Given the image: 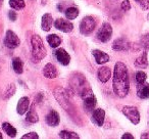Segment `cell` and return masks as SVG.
I'll return each instance as SVG.
<instances>
[{
	"label": "cell",
	"instance_id": "obj_1",
	"mask_svg": "<svg viewBox=\"0 0 149 139\" xmlns=\"http://www.w3.org/2000/svg\"><path fill=\"white\" fill-rule=\"evenodd\" d=\"M113 91L118 97L124 98L128 95L130 89V81H129L128 68L126 64L118 61L114 66L113 71V82H112Z\"/></svg>",
	"mask_w": 149,
	"mask_h": 139
},
{
	"label": "cell",
	"instance_id": "obj_2",
	"mask_svg": "<svg viewBox=\"0 0 149 139\" xmlns=\"http://www.w3.org/2000/svg\"><path fill=\"white\" fill-rule=\"evenodd\" d=\"M31 46H32V54L34 58L37 60H41L45 57L46 49L40 36L33 35L31 38Z\"/></svg>",
	"mask_w": 149,
	"mask_h": 139
},
{
	"label": "cell",
	"instance_id": "obj_3",
	"mask_svg": "<svg viewBox=\"0 0 149 139\" xmlns=\"http://www.w3.org/2000/svg\"><path fill=\"white\" fill-rule=\"evenodd\" d=\"M81 96L84 99V108L88 112L95 110L96 103H97V99H96L95 95L93 94L92 90L90 88H85L83 91L81 92Z\"/></svg>",
	"mask_w": 149,
	"mask_h": 139
},
{
	"label": "cell",
	"instance_id": "obj_4",
	"mask_svg": "<svg viewBox=\"0 0 149 139\" xmlns=\"http://www.w3.org/2000/svg\"><path fill=\"white\" fill-rule=\"evenodd\" d=\"M96 22L92 17H85L80 24V32L83 35H89L95 29Z\"/></svg>",
	"mask_w": 149,
	"mask_h": 139
},
{
	"label": "cell",
	"instance_id": "obj_5",
	"mask_svg": "<svg viewBox=\"0 0 149 139\" xmlns=\"http://www.w3.org/2000/svg\"><path fill=\"white\" fill-rule=\"evenodd\" d=\"M123 114L134 125L139 124V122H140V114L135 106H124L123 108Z\"/></svg>",
	"mask_w": 149,
	"mask_h": 139
},
{
	"label": "cell",
	"instance_id": "obj_6",
	"mask_svg": "<svg viewBox=\"0 0 149 139\" xmlns=\"http://www.w3.org/2000/svg\"><path fill=\"white\" fill-rule=\"evenodd\" d=\"M111 35H112V28L110 26V24L103 23L97 33V38L101 42L105 43V42H107L111 38Z\"/></svg>",
	"mask_w": 149,
	"mask_h": 139
},
{
	"label": "cell",
	"instance_id": "obj_7",
	"mask_svg": "<svg viewBox=\"0 0 149 139\" xmlns=\"http://www.w3.org/2000/svg\"><path fill=\"white\" fill-rule=\"evenodd\" d=\"M21 41H19V38L15 35V33H13V31H7L6 35H5V39H4V44L6 47L10 48V49H15L17 46L19 45Z\"/></svg>",
	"mask_w": 149,
	"mask_h": 139
},
{
	"label": "cell",
	"instance_id": "obj_8",
	"mask_svg": "<svg viewBox=\"0 0 149 139\" xmlns=\"http://www.w3.org/2000/svg\"><path fill=\"white\" fill-rule=\"evenodd\" d=\"M54 27L57 30L61 32H64V33H70V32L72 31L74 29V25H72L70 22L65 21L63 19H57L54 21Z\"/></svg>",
	"mask_w": 149,
	"mask_h": 139
},
{
	"label": "cell",
	"instance_id": "obj_9",
	"mask_svg": "<svg viewBox=\"0 0 149 139\" xmlns=\"http://www.w3.org/2000/svg\"><path fill=\"white\" fill-rule=\"evenodd\" d=\"M55 56L57 58L58 62L61 64L62 66H68L70 61V56L63 48H59L55 51Z\"/></svg>",
	"mask_w": 149,
	"mask_h": 139
},
{
	"label": "cell",
	"instance_id": "obj_10",
	"mask_svg": "<svg viewBox=\"0 0 149 139\" xmlns=\"http://www.w3.org/2000/svg\"><path fill=\"white\" fill-rule=\"evenodd\" d=\"M129 48H130V43L125 38L116 39L112 44V49L116 50V51H127L129 50Z\"/></svg>",
	"mask_w": 149,
	"mask_h": 139
},
{
	"label": "cell",
	"instance_id": "obj_11",
	"mask_svg": "<svg viewBox=\"0 0 149 139\" xmlns=\"http://www.w3.org/2000/svg\"><path fill=\"white\" fill-rule=\"evenodd\" d=\"M104 119H105V112L101 108H96L92 114V120L97 126H103Z\"/></svg>",
	"mask_w": 149,
	"mask_h": 139
},
{
	"label": "cell",
	"instance_id": "obj_12",
	"mask_svg": "<svg viewBox=\"0 0 149 139\" xmlns=\"http://www.w3.org/2000/svg\"><path fill=\"white\" fill-rule=\"evenodd\" d=\"M60 122L59 114L56 110H51L46 117V123L49 125L50 127H56Z\"/></svg>",
	"mask_w": 149,
	"mask_h": 139
},
{
	"label": "cell",
	"instance_id": "obj_13",
	"mask_svg": "<svg viewBox=\"0 0 149 139\" xmlns=\"http://www.w3.org/2000/svg\"><path fill=\"white\" fill-rule=\"evenodd\" d=\"M98 79L100 80V82L102 83H106L108 80L111 77V71L108 66H101L98 70Z\"/></svg>",
	"mask_w": 149,
	"mask_h": 139
},
{
	"label": "cell",
	"instance_id": "obj_14",
	"mask_svg": "<svg viewBox=\"0 0 149 139\" xmlns=\"http://www.w3.org/2000/svg\"><path fill=\"white\" fill-rule=\"evenodd\" d=\"M30 105V99L25 96V97H22L21 99L19 100L17 102V112L19 115H24L27 112L28 108H29Z\"/></svg>",
	"mask_w": 149,
	"mask_h": 139
},
{
	"label": "cell",
	"instance_id": "obj_15",
	"mask_svg": "<svg viewBox=\"0 0 149 139\" xmlns=\"http://www.w3.org/2000/svg\"><path fill=\"white\" fill-rule=\"evenodd\" d=\"M92 54H93L94 58H95L96 62H97L98 64H105V62L109 61V55L106 54L105 52L101 51V50H93Z\"/></svg>",
	"mask_w": 149,
	"mask_h": 139
},
{
	"label": "cell",
	"instance_id": "obj_16",
	"mask_svg": "<svg viewBox=\"0 0 149 139\" xmlns=\"http://www.w3.org/2000/svg\"><path fill=\"white\" fill-rule=\"evenodd\" d=\"M137 95L142 99H146L149 97V84L148 83H141L137 86Z\"/></svg>",
	"mask_w": 149,
	"mask_h": 139
},
{
	"label": "cell",
	"instance_id": "obj_17",
	"mask_svg": "<svg viewBox=\"0 0 149 139\" xmlns=\"http://www.w3.org/2000/svg\"><path fill=\"white\" fill-rule=\"evenodd\" d=\"M43 74L48 79H54L57 76V71H56V68L52 64H47L44 66Z\"/></svg>",
	"mask_w": 149,
	"mask_h": 139
},
{
	"label": "cell",
	"instance_id": "obj_18",
	"mask_svg": "<svg viewBox=\"0 0 149 139\" xmlns=\"http://www.w3.org/2000/svg\"><path fill=\"white\" fill-rule=\"evenodd\" d=\"M52 15L50 13H45V15L42 17V22H41V27L43 29V31H49L51 29L52 26Z\"/></svg>",
	"mask_w": 149,
	"mask_h": 139
},
{
	"label": "cell",
	"instance_id": "obj_19",
	"mask_svg": "<svg viewBox=\"0 0 149 139\" xmlns=\"http://www.w3.org/2000/svg\"><path fill=\"white\" fill-rule=\"evenodd\" d=\"M135 66L141 68H145L148 66V60H147V53L143 52L136 60H135Z\"/></svg>",
	"mask_w": 149,
	"mask_h": 139
},
{
	"label": "cell",
	"instance_id": "obj_20",
	"mask_svg": "<svg viewBox=\"0 0 149 139\" xmlns=\"http://www.w3.org/2000/svg\"><path fill=\"white\" fill-rule=\"evenodd\" d=\"M13 71L17 74H22L24 72V64L19 57H15L13 59Z\"/></svg>",
	"mask_w": 149,
	"mask_h": 139
},
{
	"label": "cell",
	"instance_id": "obj_21",
	"mask_svg": "<svg viewBox=\"0 0 149 139\" xmlns=\"http://www.w3.org/2000/svg\"><path fill=\"white\" fill-rule=\"evenodd\" d=\"M47 41H48L49 45L51 46L52 48L58 47V46L60 45V43H61V40H60V38L58 37L57 35H55V34H51V35H48L47 36Z\"/></svg>",
	"mask_w": 149,
	"mask_h": 139
},
{
	"label": "cell",
	"instance_id": "obj_22",
	"mask_svg": "<svg viewBox=\"0 0 149 139\" xmlns=\"http://www.w3.org/2000/svg\"><path fill=\"white\" fill-rule=\"evenodd\" d=\"M26 120H27V122H29V123H37L38 121H39V117H38L34 106H32L31 110L28 112L27 117H26Z\"/></svg>",
	"mask_w": 149,
	"mask_h": 139
},
{
	"label": "cell",
	"instance_id": "obj_23",
	"mask_svg": "<svg viewBox=\"0 0 149 139\" xmlns=\"http://www.w3.org/2000/svg\"><path fill=\"white\" fill-rule=\"evenodd\" d=\"M2 128H3V130H4L5 132L7 133V135H8V136L13 137V138L17 136V129H15L13 126H11L9 123H7V122L3 123V124H2Z\"/></svg>",
	"mask_w": 149,
	"mask_h": 139
},
{
	"label": "cell",
	"instance_id": "obj_24",
	"mask_svg": "<svg viewBox=\"0 0 149 139\" xmlns=\"http://www.w3.org/2000/svg\"><path fill=\"white\" fill-rule=\"evenodd\" d=\"M9 5L15 10H21L26 6V3L24 0H9Z\"/></svg>",
	"mask_w": 149,
	"mask_h": 139
},
{
	"label": "cell",
	"instance_id": "obj_25",
	"mask_svg": "<svg viewBox=\"0 0 149 139\" xmlns=\"http://www.w3.org/2000/svg\"><path fill=\"white\" fill-rule=\"evenodd\" d=\"M79 15V10L76 7H68L65 10V17L68 20H74Z\"/></svg>",
	"mask_w": 149,
	"mask_h": 139
},
{
	"label": "cell",
	"instance_id": "obj_26",
	"mask_svg": "<svg viewBox=\"0 0 149 139\" xmlns=\"http://www.w3.org/2000/svg\"><path fill=\"white\" fill-rule=\"evenodd\" d=\"M59 136L61 138H68V139H79V135L74 132H70L68 130H62L59 132Z\"/></svg>",
	"mask_w": 149,
	"mask_h": 139
},
{
	"label": "cell",
	"instance_id": "obj_27",
	"mask_svg": "<svg viewBox=\"0 0 149 139\" xmlns=\"http://www.w3.org/2000/svg\"><path fill=\"white\" fill-rule=\"evenodd\" d=\"M135 79H136V81H137V83H138V84L144 83V82L146 81V79H147V75L144 73V72L139 71V72H137L136 75H135Z\"/></svg>",
	"mask_w": 149,
	"mask_h": 139
},
{
	"label": "cell",
	"instance_id": "obj_28",
	"mask_svg": "<svg viewBox=\"0 0 149 139\" xmlns=\"http://www.w3.org/2000/svg\"><path fill=\"white\" fill-rule=\"evenodd\" d=\"M140 43H141V46L144 47L145 49H149V33L142 36V38H141V40H140Z\"/></svg>",
	"mask_w": 149,
	"mask_h": 139
},
{
	"label": "cell",
	"instance_id": "obj_29",
	"mask_svg": "<svg viewBox=\"0 0 149 139\" xmlns=\"http://www.w3.org/2000/svg\"><path fill=\"white\" fill-rule=\"evenodd\" d=\"M15 86H13V84H11V85H9V87L6 89V91L4 92V99H6V98H9L10 96L13 95V93H15Z\"/></svg>",
	"mask_w": 149,
	"mask_h": 139
},
{
	"label": "cell",
	"instance_id": "obj_30",
	"mask_svg": "<svg viewBox=\"0 0 149 139\" xmlns=\"http://www.w3.org/2000/svg\"><path fill=\"white\" fill-rule=\"evenodd\" d=\"M137 2L140 4V6L143 9H148L149 8V0H136Z\"/></svg>",
	"mask_w": 149,
	"mask_h": 139
},
{
	"label": "cell",
	"instance_id": "obj_31",
	"mask_svg": "<svg viewBox=\"0 0 149 139\" xmlns=\"http://www.w3.org/2000/svg\"><path fill=\"white\" fill-rule=\"evenodd\" d=\"M122 9L124 11H129L131 9V4H130V1L129 0H124L122 3Z\"/></svg>",
	"mask_w": 149,
	"mask_h": 139
},
{
	"label": "cell",
	"instance_id": "obj_32",
	"mask_svg": "<svg viewBox=\"0 0 149 139\" xmlns=\"http://www.w3.org/2000/svg\"><path fill=\"white\" fill-rule=\"evenodd\" d=\"M22 138H25V139H29V138H33V139H38L39 138V136H38V134L36 132H31V133H28V134L24 135Z\"/></svg>",
	"mask_w": 149,
	"mask_h": 139
},
{
	"label": "cell",
	"instance_id": "obj_33",
	"mask_svg": "<svg viewBox=\"0 0 149 139\" xmlns=\"http://www.w3.org/2000/svg\"><path fill=\"white\" fill-rule=\"evenodd\" d=\"M8 17H9V20H10L11 22H15V20H17V13H15V11H9Z\"/></svg>",
	"mask_w": 149,
	"mask_h": 139
},
{
	"label": "cell",
	"instance_id": "obj_34",
	"mask_svg": "<svg viewBox=\"0 0 149 139\" xmlns=\"http://www.w3.org/2000/svg\"><path fill=\"white\" fill-rule=\"evenodd\" d=\"M123 139H134V136L133 135H131L130 133H126V134H124L122 136Z\"/></svg>",
	"mask_w": 149,
	"mask_h": 139
},
{
	"label": "cell",
	"instance_id": "obj_35",
	"mask_svg": "<svg viewBox=\"0 0 149 139\" xmlns=\"http://www.w3.org/2000/svg\"><path fill=\"white\" fill-rule=\"evenodd\" d=\"M141 138H143V139L149 138V133H144L143 135H141Z\"/></svg>",
	"mask_w": 149,
	"mask_h": 139
},
{
	"label": "cell",
	"instance_id": "obj_36",
	"mask_svg": "<svg viewBox=\"0 0 149 139\" xmlns=\"http://www.w3.org/2000/svg\"><path fill=\"white\" fill-rule=\"evenodd\" d=\"M2 3H3V0H0V7L2 6Z\"/></svg>",
	"mask_w": 149,
	"mask_h": 139
},
{
	"label": "cell",
	"instance_id": "obj_37",
	"mask_svg": "<svg viewBox=\"0 0 149 139\" xmlns=\"http://www.w3.org/2000/svg\"><path fill=\"white\" fill-rule=\"evenodd\" d=\"M2 138V134H1V132H0V139Z\"/></svg>",
	"mask_w": 149,
	"mask_h": 139
},
{
	"label": "cell",
	"instance_id": "obj_38",
	"mask_svg": "<svg viewBox=\"0 0 149 139\" xmlns=\"http://www.w3.org/2000/svg\"><path fill=\"white\" fill-rule=\"evenodd\" d=\"M148 19H149V15H148Z\"/></svg>",
	"mask_w": 149,
	"mask_h": 139
}]
</instances>
